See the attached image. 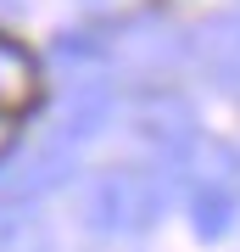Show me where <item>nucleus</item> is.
Here are the masks:
<instances>
[{
    "instance_id": "nucleus-1",
    "label": "nucleus",
    "mask_w": 240,
    "mask_h": 252,
    "mask_svg": "<svg viewBox=\"0 0 240 252\" xmlns=\"http://www.w3.org/2000/svg\"><path fill=\"white\" fill-rule=\"evenodd\" d=\"M162 202H168V180L162 174H151V168H107V174L89 180L84 213H89V230H101V235H134L162 213Z\"/></svg>"
},
{
    "instance_id": "nucleus-2",
    "label": "nucleus",
    "mask_w": 240,
    "mask_h": 252,
    "mask_svg": "<svg viewBox=\"0 0 240 252\" xmlns=\"http://www.w3.org/2000/svg\"><path fill=\"white\" fill-rule=\"evenodd\" d=\"M73 168H79V157H73V152H62V146H51V140H39L34 152H28L17 168L0 180V190L28 202V196H45V190L67 185V174H73Z\"/></svg>"
},
{
    "instance_id": "nucleus-3",
    "label": "nucleus",
    "mask_w": 240,
    "mask_h": 252,
    "mask_svg": "<svg viewBox=\"0 0 240 252\" xmlns=\"http://www.w3.org/2000/svg\"><path fill=\"white\" fill-rule=\"evenodd\" d=\"M39 90V79H34V56H28L17 39H6L0 34V112H17L28 107Z\"/></svg>"
},
{
    "instance_id": "nucleus-4",
    "label": "nucleus",
    "mask_w": 240,
    "mask_h": 252,
    "mask_svg": "<svg viewBox=\"0 0 240 252\" xmlns=\"http://www.w3.org/2000/svg\"><path fill=\"white\" fill-rule=\"evenodd\" d=\"M0 252H51V230L28 202H0Z\"/></svg>"
},
{
    "instance_id": "nucleus-5",
    "label": "nucleus",
    "mask_w": 240,
    "mask_h": 252,
    "mask_svg": "<svg viewBox=\"0 0 240 252\" xmlns=\"http://www.w3.org/2000/svg\"><path fill=\"white\" fill-rule=\"evenodd\" d=\"M229 230V196H223V185H207L196 196V235H223Z\"/></svg>"
},
{
    "instance_id": "nucleus-6",
    "label": "nucleus",
    "mask_w": 240,
    "mask_h": 252,
    "mask_svg": "<svg viewBox=\"0 0 240 252\" xmlns=\"http://www.w3.org/2000/svg\"><path fill=\"white\" fill-rule=\"evenodd\" d=\"M11 140H17V124H11V112H0V157L11 152Z\"/></svg>"
}]
</instances>
